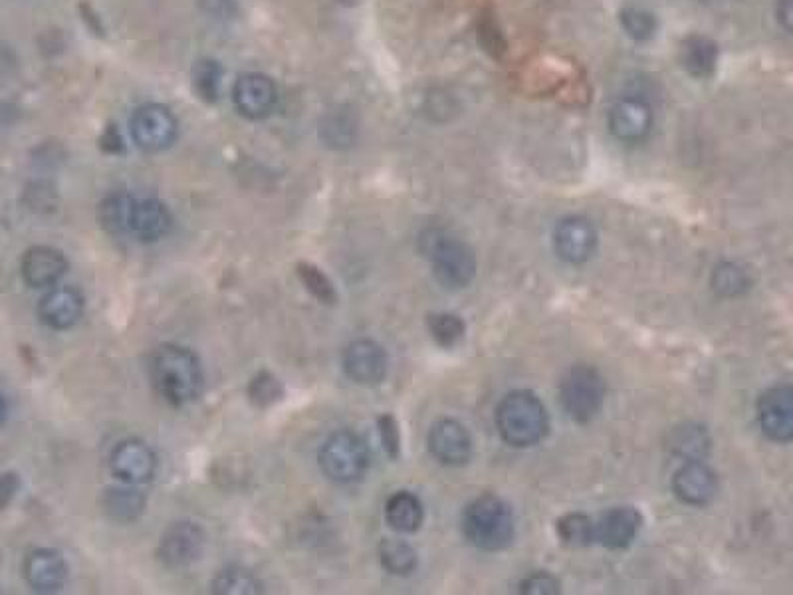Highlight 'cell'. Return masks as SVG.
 Returning a JSON list of instances; mask_svg holds the SVG:
<instances>
[{"label": "cell", "mask_w": 793, "mask_h": 595, "mask_svg": "<svg viewBox=\"0 0 793 595\" xmlns=\"http://www.w3.org/2000/svg\"><path fill=\"white\" fill-rule=\"evenodd\" d=\"M379 435L384 440L385 450L391 458L399 457V427L393 415L379 417Z\"/></svg>", "instance_id": "37"}, {"label": "cell", "mask_w": 793, "mask_h": 595, "mask_svg": "<svg viewBox=\"0 0 793 595\" xmlns=\"http://www.w3.org/2000/svg\"><path fill=\"white\" fill-rule=\"evenodd\" d=\"M248 399L252 405L266 409L270 405L278 404L284 397V385L278 377L270 371H258L250 384H248Z\"/></svg>", "instance_id": "34"}, {"label": "cell", "mask_w": 793, "mask_h": 595, "mask_svg": "<svg viewBox=\"0 0 793 595\" xmlns=\"http://www.w3.org/2000/svg\"><path fill=\"white\" fill-rule=\"evenodd\" d=\"M430 455L445 467H463L473 457V437L456 419H438L429 430Z\"/></svg>", "instance_id": "13"}, {"label": "cell", "mask_w": 793, "mask_h": 595, "mask_svg": "<svg viewBox=\"0 0 793 595\" xmlns=\"http://www.w3.org/2000/svg\"><path fill=\"white\" fill-rule=\"evenodd\" d=\"M605 399V381L592 366H575L567 369L559 381V401L569 419L589 423L602 409Z\"/></svg>", "instance_id": "6"}, {"label": "cell", "mask_w": 793, "mask_h": 595, "mask_svg": "<svg viewBox=\"0 0 793 595\" xmlns=\"http://www.w3.org/2000/svg\"><path fill=\"white\" fill-rule=\"evenodd\" d=\"M653 110L647 101L641 98H621L615 101L609 110L607 126L613 138L623 143H638L648 138L653 129Z\"/></svg>", "instance_id": "14"}, {"label": "cell", "mask_w": 793, "mask_h": 595, "mask_svg": "<svg viewBox=\"0 0 793 595\" xmlns=\"http://www.w3.org/2000/svg\"><path fill=\"white\" fill-rule=\"evenodd\" d=\"M466 541L486 552L504 549L516 534V518L511 504L500 496L483 495L466 506L463 514Z\"/></svg>", "instance_id": "4"}, {"label": "cell", "mask_w": 793, "mask_h": 595, "mask_svg": "<svg viewBox=\"0 0 793 595\" xmlns=\"http://www.w3.org/2000/svg\"><path fill=\"white\" fill-rule=\"evenodd\" d=\"M86 310L83 294L73 286H60L46 294L38 306V316L52 330H70L82 320Z\"/></svg>", "instance_id": "19"}, {"label": "cell", "mask_w": 793, "mask_h": 595, "mask_svg": "<svg viewBox=\"0 0 793 595\" xmlns=\"http://www.w3.org/2000/svg\"><path fill=\"white\" fill-rule=\"evenodd\" d=\"M385 520L399 534H413L419 530L420 524L425 520V508L419 496L407 490L389 496V500L385 504Z\"/></svg>", "instance_id": "22"}, {"label": "cell", "mask_w": 793, "mask_h": 595, "mask_svg": "<svg viewBox=\"0 0 793 595\" xmlns=\"http://www.w3.org/2000/svg\"><path fill=\"white\" fill-rule=\"evenodd\" d=\"M593 523L595 544H602L609 549H623L635 542L645 518L633 506H619L607 510L599 520Z\"/></svg>", "instance_id": "16"}, {"label": "cell", "mask_w": 793, "mask_h": 595, "mask_svg": "<svg viewBox=\"0 0 793 595\" xmlns=\"http://www.w3.org/2000/svg\"><path fill=\"white\" fill-rule=\"evenodd\" d=\"M673 490L681 503L706 506L718 493V476L704 460H686L673 476Z\"/></svg>", "instance_id": "17"}, {"label": "cell", "mask_w": 793, "mask_h": 595, "mask_svg": "<svg viewBox=\"0 0 793 595\" xmlns=\"http://www.w3.org/2000/svg\"><path fill=\"white\" fill-rule=\"evenodd\" d=\"M20 272L30 288H50L68 272V258L62 250L52 247L28 248L20 260Z\"/></svg>", "instance_id": "20"}, {"label": "cell", "mask_w": 793, "mask_h": 595, "mask_svg": "<svg viewBox=\"0 0 793 595\" xmlns=\"http://www.w3.org/2000/svg\"><path fill=\"white\" fill-rule=\"evenodd\" d=\"M777 19L782 22L785 30H792V0H777V9H775Z\"/></svg>", "instance_id": "41"}, {"label": "cell", "mask_w": 793, "mask_h": 595, "mask_svg": "<svg viewBox=\"0 0 793 595\" xmlns=\"http://www.w3.org/2000/svg\"><path fill=\"white\" fill-rule=\"evenodd\" d=\"M276 100V83L265 73H242L232 88V101L242 118L262 119L270 116Z\"/></svg>", "instance_id": "15"}, {"label": "cell", "mask_w": 793, "mask_h": 595, "mask_svg": "<svg viewBox=\"0 0 793 595\" xmlns=\"http://www.w3.org/2000/svg\"><path fill=\"white\" fill-rule=\"evenodd\" d=\"M756 417L767 439L790 443L793 439V387L774 385L757 397Z\"/></svg>", "instance_id": "9"}, {"label": "cell", "mask_w": 793, "mask_h": 595, "mask_svg": "<svg viewBox=\"0 0 793 595\" xmlns=\"http://www.w3.org/2000/svg\"><path fill=\"white\" fill-rule=\"evenodd\" d=\"M597 250V230L584 217H567L554 230V252L567 265H585Z\"/></svg>", "instance_id": "12"}, {"label": "cell", "mask_w": 793, "mask_h": 595, "mask_svg": "<svg viewBox=\"0 0 793 595\" xmlns=\"http://www.w3.org/2000/svg\"><path fill=\"white\" fill-rule=\"evenodd\" d=\"M296 275L300 278L304 288H306L316 300H319V303H338L336 286L329 280L328 276L319 270L318 266L310 265V262H298V266H296Z\"/></svg>", "instance_id": "33"}, {"label": "cell", "mask_w": 793, "mask_h": 595, "mask_svg": "<svg viewBox=\"0 0 793 595\" xmlns=\"http://www.w3.org/2000/svg\"><path fill=\"white\" fill-rule=\"evenodd\" d=\"M522 594L552 595L559 594V582L547 572H534L521 582Z\"/></svg>", "instance_id": "36"}, {"label": "cell", "mask_w": 793, "mask_h": 595, "mask_svg": "<svg viewBox=\"0 0 793 595\" xmlns=\"http://www.w3.org/2000/svg\"><path fill=\"white\" fill-rule=\"evenodd\" d=\"M319 468L329 480L349 485L364 478L369 468V449L354 430H338L319 449Z\"/></svg>", "instance_id": "5"}, {"label": "cell", "mask_w": 793, "mask_h": 595, "mask_svg": "<svg viewBox=\"0 0 793 595\" xmlns=\"http://www.w3.org/2000/svg\"><path fill=\"white\" fill-rule=\"evenodd\" d=\"M110 468L113 476L126 485H147L156 478V453L143 440H121L118 447L111 450Z\"/></svg>", "instance_id": "10"}, {"label": "cell", "mask_w": 793, "mask_h": 595, "mask_svg": "<svg viewBox=\"0 0 793 595\" xmlns=\"http://www.w3.org/2000/svg\"><path fill=\"white\" fill-rule=\"evenodd\" d=\"M4 419H7V404H4V399H2V395H0V427H2Z\"/></svg>", "instance_id": "43"}, {"label": "cell", "mask_w": 793, "mask_h": 595, "mask_svg": "<svg viewBox=\"0 0 793 595\" xmlns=\"http://www.w3.org/2000/svg\"><path fill=\"white\" fill-rule=\"evenodd\" d=\"M681 62L684 70L694 78H708L716 70L718 47L714 40L701 34L684 38L681 44Z\"/></svg>", "instance_id": "23"}, {"label": "cell", "mask_w": 793, "mask_h": 595, "mask_svg": "<svg viewBox=\"0 0 793 595\" xmlns=\"http://www.w3.org/2000/svg\"><path fill=\"white\" fill-rule=\"evenodd\" d=\"M344 371L356 384L379 385L389 371V357L375 339H356L344 351Z\"/></svg>", "instance_id": "11"}, {"label": "cell", "mask_w": 793, "mask_h": 595, "mask_svg": "<svg viewBox=\"0 0 793 595\" xmlns=\"http://www.w3.org/2000/svg\"><path fill=\"white\" fill-rule=\"evenodd\" d=\"M427 328L430 338L437 341L443 348H455L458 341H463L466 334V324L456 314H429L427 316Z\"/></svg>", "instance_id": "31"}, {"label": "cell", "mask_w": 793, "mask_h": 595, "mask_svg": "<svg viewBox=\"0 0 793 595\" xmlns=\"http://www.w3.org/2000/svg\"><path fill=\"white\" fill-rule=\"evenodd\" d=\"M133 205H136V197L129 192H110L108 197H103L98 205V222L101 229L113 237L129 235Z\"/></svg>", "instance_id": "25"}, {"label": "cell", "mask_w": 793, "mask_h": 595, "mask_svg": "<svg viewBox=\"0 0 793 595\" xmlns=\"http://www.w3.org/2000/svg\"><path fill=\"white\" fill-rule=\"evenodd\" d=\"M171 227H174V215L163 201H159L156 197L136 199L131 222H129V235H133L141 242H157L169 235Z\"/></svg>", "instance_id": "21"}, {"label": "cell", "mask_w": 793, "mask_h": 595, "mask_svg": "<svg viewBox=\"0 0 793 595\" xmlns=\"http://www.w3.org/2000/svg\"><path fill=\"white\" fill-rule=\"evenodd\" d=\"M593 518L587 514L569 513L556 524L557 536L569 548H587L595 544L593 538Z\"/></svg>", "instance_id": "29"}, {"label": "cell", "mask_w": 793, "mask_h": 595, "mask_svg": "<svg viewBox=\"0 0 793 595\" xmlns=\"http://www.w3.org/2000/svg\"><path fill=\"white\" fill-rule=\"evenodd\" d=\"M101 506H103V513L108 514L111 520L129 524L136 523L141 518V514L146 513L147 500L146 496L136 488L113 486L103 493Z\"/></svg>", "instance_id": "24"}, {"label": "cell", "mask_w": 793, "mask_h": 595, "mask_svg": "<svg viewBox=\"0 0 793 595\" xmlns=\"http://www.w3.org/2000/svg\"><path fill=\"white\" fill-rule=\"evenodd\" d=\"M14 66V54L9 47H2L0 44V72H9L10 68Z\"/></svg>", "instance_id": "42"}, {"label": "cell", "mask_w": 793, "mask_h": 595, "mask_svg": "<svg viewBox=\"0 0 793 595\" xmlns=\"http://www.w3.org/2000/svg\"><path fill=\"white\" fill-rule=\"evenodd\" d=\"M668 449L684 460H704L711 450V437L704 427L681 425L671 433Z\"/></svg>", "instance_id": "26"}, {"label": "cell", "mask_w": 793, "mask_h": 595, "mask_svg": "<svg viewBox=\"0 0 793 595\" xmlns=\"http://www.w3.org/2000/svg\"><path fill=\"white\" fill-rule=\"evenodd\" d=\"M750 285H752V280H750L749 272L734 262L716 266V270L712 275V288L724 298H734V296L749 292Z\"/></svg>", "instance_id": "32"}, {"label": "cell", "mask_w": 793, "mask_h": 595, "mask_svg": "<svg viewBox=\"0 0 793 595\" xmlns=\"http://www.w3.org/2000/svg\"><path fill=\"white\" fill-rule=\"evenodd\" d=\"M210 587L212 594L219 595H258L265 592L262 582L252 572L238 566L220 569L219 574L212 577Z\"/></svg>", "instance_id": "27"}, {"label": "cell", "mask_w": 793, "mask_h": 595, "mask_svg": "<svg viewBox=\"0 0 793 595\" xmlns=\"http://www.w3.org/2000/svg\"><path fill=\"white\" fill-rule=\"evenodd\" d=\"M205 542L207 538H205L201 526L189 523V520L171 524L159 541L157 558L165 568H189L191 564L201 558L202 552H205Z\"/></svg>", "instance_id": "8"}, {"label": "cell", "mask_w": 793, "mask_h": 595, "mask_svg": "<svg viewBox=\"0 0 793 595\" xmlns=\"http://www.w3.org/2000/svg\"><path fill=\"white\" fill-rule=\"evenodd\" d=\"M420 252L429 258L433 275L447 290L470 286L476 276V257L473 248L455 232L440 227L427 229L419 238Z\"/></svg>", "instance_id": "2"}, {"label": "cell", "mask_w": 793, "mask_h": 595, "mask_svg": "<svg viewBox=\"0 0 793 595\" xmlns=\"http://www.w3.org/2000/svg\"><path fill=\"white\" fill-rule=\"evenodd\" d=\"M131 139L147 153H159L174 146L179 136V121L174 111L161 103H146L129 119Z\"/></svg>", "instance_id": "7"}, {"label": "cell", "mask_w": 793, "mask_h": 595, "mask_svg": "<svg viewBox=\"0 0 793 595\" xmlns=\"http://www.w3.org/2000/svg\"><path fill=\"white\" fill-rule=\"evenodd\" d=\"M80 12H82V19L86 20V24H88L91 32L103 37V24H101V19L100 17H96V14H93V10H91L88 2H82V4H80Z\"/></svg>", "instance_id": "40"}, {"label": "cell", "mask_w": 793, "mask_h": 595, "mask_svg": "<svg viewBox=\"0 0 793 595\" xmlns=\"http://www.w3.org/2000/svg\"><path fill=\"white\" fill-rule=\"evenodd\" d=\"M101 151L110 153V156H121L126 151V146H123V138L119 136L118 128L116 126H108L103 136L100 139Z\"/></svg>", "instance_id": "39"}, {"label": "cell", "mask_w": 793, "mask_h": 595, "mask_svg": "<svg viewBox=\"0 0 793 595\" xmlns=\"http://www.w3.org/2000/svg\"><path fill=\"white\" fill-rule=\"evenodd\" d=\"M151 377L159 397L171 407L192 404L202 391L201 359L189 348L165 344L157 349Z\"/></svg>", "instance_id": "1"}, {"label": "cell", "mask_w": 793, "mask_h": 595, "mask_svg": "<svg viewBox=\"0 0 793 595\" xmlns=\"http://www.w3.org/2000/svg\"><path fill=\"white\" fill-rule=\"evenodd\" d=\"M20 490V478L17 473L0 475V510L9 508Z\"/></svg>", "instance_id": "38"}, {"label": "cell", "mask_w": 793, "mask_h": 595, "mask_svg": "<svg viewBox=\"0 0 793 595\" xmlns=\"http://www.w3.org/2000/svg\"><path fill=\"white\" fill-rule=\"evenodd\" d=\"M496 427L506 445L514 449H529L546 439L549 415L538 395L512 391L496 409Z\"/></svg>", "instance_id": "3"}, {"label": "cell", "mask_w": 793, "mask_h": 595, "mask_svg": "<svg viewBox=\"0 0 793 595\" xmlns=\"http://www.w3.org/2000/svg\"><path fill=\"white\" fill-rule=\"evenodd\" d=\"M379 562L393 576H409L417 569V552L407 542L385 538L379 544Z\"/></svg>", "instance_id": "28"}, {"label": "cell", "mask_w": 793, "mask_h": 595, "mask_svg": "<svg viewBox=\"0 0 793 595\" xmlns=\"http://www.w3.org/2000/svg\"><path fill=\"white\" fill-rule=\"evenodd\" d=\"M24 579L38 594L60 592L68 582V564L56 549H32L24 559Z\"/></svg>", "instance_id": "18"}, {"label": "cell", "mask_w": 793, "mask_h": 595, "mask_svg": "<svg viewBox=\"0 0 793 595\" xmlns=\"http://www.w3.org/2000/svg\"><path fill=\"white\" fill-rule=\"evenodd\" d=\"M220 82H222V66L217 60L202 58L192 68V88L202 101L207 103L219 101Z\"/></svg>", "instance_id": "30"}, {"label": "cell", "mask_w": 793, "mask_h": 595, "mask_svg": "<svg viewBox=\"0 0 793 595\" xmlns=\"http://www.w3.org/2000/svg\"><path fill=\"white\" fill-rule=\"evenodd\" d=\"M621 27L627 32V37L637 42H647L657 32V19L641 7H627L621 10Z\"/></svg>", "instance_id": "35"}]
</instances>
